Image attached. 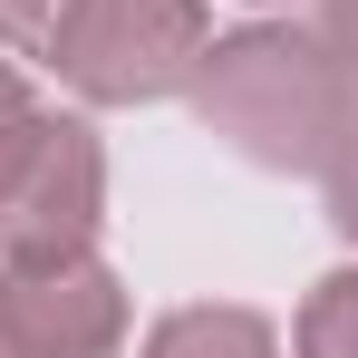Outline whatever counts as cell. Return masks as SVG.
Returning a JSON list of instances; mask_svg holds the SVG:
<instances>
[{
  "instance_id": "cell-1",
  "label": "cell",
  "mask_w": 358,
  "mask_h": 358,
  "mask_svg": "<svg viewBox=\"0 0 358 358\" xmlns=\"http://www.w3.org/2000/svg\"><path fill=\"white\" fill-rule=\"evenodd\" d=\"M194 107L213 136H233L252 165H281V175H320V155L339 145V126L358 107V78L320 39L291 29H233V39H203L194 59Z\"/></svg>"
},
{
  "instance_id": "cell-2",
  "label": "cell",
  "mask_w": 358,
  "mask_h": 358,
  "mask_svg": "<svg viewBox=\"0 0 358 358\" xmlns=\"http://www.w3.org/2000/svg\"><path fill=\"white\" fill-rule=\"evenodd\" d=\"M203 59V0H78L59 29V68L87 107H145L175 97Z\"/></svg>"
},
{
  "instance_id": "cell-3",
  "label": "cell",
  "mask_w": 358,
  "mask_h": 358,
  "mask_svg": "<svg viewBox=\"0 0 358 358\" xmlns=\"http://www.w3.org/2000/svg\"><path fill=\"white\" fill-rule=\"evenodd\" d=\"M97 213H107V155L78 117L29 126L20 165L0 175V262H78L97 242Z\"/></svg>"
},
{
  "instance_id": "cell-4",
  "label": "cell",
  "mask_w": 358,
  "mask_h": 358,
  "mask_svg": "<svg viewBox=\"0 0 358 358\" xmlns=\"http://www.w3.org/2000/svg\"><path fill=\"white\" fill-rule=\"evenodd\" d=\"M126 291L97 252L78 262H0V358H117Z\"/></svg>"
},
{
  "instance_id": "cell-5",
  "label": "cell",
  "mask_w": 358,
  "mask_h": 358,
  "mask_svg": "<svg viewBox=\"0 0 358 358\" xmlns=\"http://www.w3.org/2000/svg\"><path fill=\"white\" fill-rule=\"evenodd\" d=\"M145 358H281V349H271V320H262V310L194 300V310H175V320H155Z\"/></svg>"
},
{
  "instance_id": "cell-6",
  "label": "cell",
  "mask_w": 358,
  "mask_h": 358,
  "mask_svg": "<svg viewBox=\"0 0 358 358\" xmlns=\"http://www.w3.org/2000/svg\"><path fill=\"white\" fill-rule=\"evenodd\" d=\"M300 358H358V271H329L300 310Z\"/></svg>"
},
{
  "instance_id": "cell-7",
  "label": "cell",
  "mask_w": 358,
  "mask_h": 358,
  "mask_svg": "<svg viewBox=\"0 0 358 358\" xmlns=\"http://www.w3.org/2000/svg\"><path fill=\"white\" fill-rule=\"evenodd\" d=\"M68 10H78V0H0V39H10L20 59H49L59 29H68Z\"/></svg>"
},
{
  "instance_id": "cell-8",
  "label": "cell",
  "mask_w": 358,
  "mask_h": 358,
  "mask_svg": "<svg viewBox=\"0 0 358 358\" xmlns=\"http://www.w3.org/2000/svg\"><path fill=\"white\" fill-rule=\"evenodd\" d=\"M320 194H329V223L358 233V107H349V126H339V145L320 155Z\"/></svg>"
},
{
  "instance_id": "cell-9",
  "label": "cell",
  "mask_w": 358,
  "mask_h": 358,
  "mask_svg": "<svg viewBox=\"0 0 358 358\" xmlns=\"http://www.w3.org/2000/svg\"><path fill=\"white\" fill-rule=\"evenodd\" d=\"M29 126H39V97L20 87V68L0 59V175L20 165V145H29Z\"/></svg>"
},
{
  "instance_id": "cell-10",
  "label": "cell",
  "mask_w": 358,
  "mask_h": 358,
  "mask_svg": "<svg viewBox=\"0 0 358 358\" xmlns=\"http://www.w3.org/2000/svg\"><path fill=\"white\" fill-rule=\"evenodd\" d=\"M310 39H320V49L358 78V0H320V29H310Z\"/></svg>"
}]
</instances>
